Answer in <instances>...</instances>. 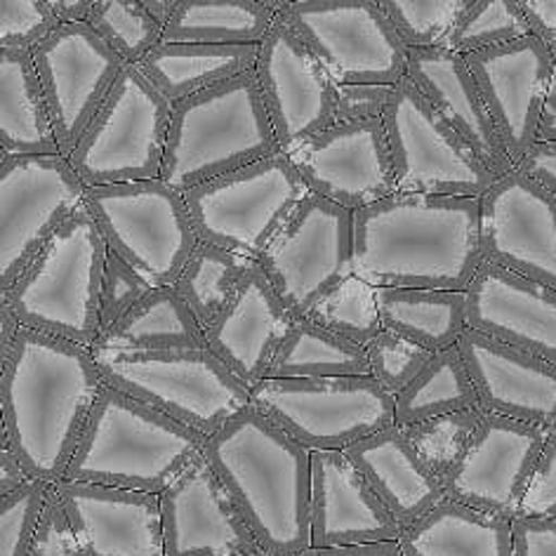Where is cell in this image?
I'll list each match as a JSON object with an SVG mask.
<instances>
[{
	"label": "cell",
	"mask_w": 556,
	"mask_h": 556,
	"mask_svg": "<svg viewBox=\"0 0 556 556\" xmlns=\"http://www.w3.org/2000/svg\"><path fill=\"white\" fill-rule=\"evenodd\" d=\"M102 382L88 346L22 328L0 361V443L20 457L31 479L64 481Z\"/></svg>",
	"instance_id": "1"
},
{
	"label": "cell",
	"mask_w": 556,
	"mask_h": 556,
	"mask_svg": "<svg viewBox=\"0 0 556 556\" xmlns=\"http://www.w3.org/2000/svg\"><path fill=\"white\" fill-rule=\"evenodd\" d=\"M481 264L479 199L396 191L354 213V276L372 288L465 293Z\"/></svg>",
	"instance_id": "2"
},
{
	"label": "cell",
	"mask_w": 556,
	"mask_h": 556,
	"mask_svg": "<svg viewBox=\"0 0 556 556\" xmlns=\"http://www.w3.org/2000/svg\"><path fill=\"white\" fill-rule=\"evenodd\" d=\"M203 453L264 552L312 549V453L302 443L250 403L205 441Z\"/></svg>",
	"instance_id": "3"
},
{
	"label": "cell",
	"mask_w": 556,
	"mask_h": 556,
	"mask_svg": "<svg viewBox=\"0 0 556 556\" xmlns=\"http://www.w3.org/2000/svg\"><path fill=\"white\" fill-rule=\"evenodd\" d=\"M203 448L193 429L102 382L64 481L161 495Z\"/></svg>",
	"instance_id": "4"
},
{
	"label": "cell",
	"mask_w": 556,
	"mask_h": 556,
	"mask_svg": "<svg viewBox=\"0 0 556 556\" xmlns=\"http://www.w3.org/2000/svg\"><path fill=\"white\" fill-rule=\"evenodd\" d=\"M281 154L253 72L173 104L161 182L187 193Z\"/></svg>",
	"instance_id": "5"
},
{
	"label": "cell",
	"mask_w": 556,
	"mask_h": 556,
	"mask_svg": "<svg viewBox=\"0 0 556 556\" xmlns=\"http://www.w3.org/2000/svg\"><path fill=\"white\" fill-rule=\"evenodd\" d=\"M109 248L86 205L52 233L0 302L24 328L92 350L102 336L100 304Z\"/></svg>",
	"instance_id": "6"
},
{
	"label": "cell",
	"mask_w": 556,
	"mask_h": 556,
	"mask_svg": "<svg viewBox=\"0 0 556 556\" xmlns=\"http://www.w3.org/2000/svg\"><path fill=\"white\" fill-rule=\"evenodd\" d=\"M104 382L149 403L205 441L250 406V389L211 350L94 354Z\"/></svg>",
	"instance_id": "7"
},
{
	"label": "cell",
	"mask_w": 556,
	"mask_h": 556,
	"mask_svg": "<svg viewBox=\"0 0 556 556\" xmlns=\"http://www.w3.org/2000/svg\"><path fill=\"white\" fill-rule=\"evenodd\" d=\"M250 403L309 453H344L396 427V401L372 378L262 380Z\"/></svg>",
	"instance_id": "8"
},
{
	"label": "cell",
	"mask_w": 556,
	"mask_h": 556,
	"mask_svg": "<svg viewBox=\"0 0 556 556\" xmlns=\"http://www.w3.org/2000/svg\"><path fill=\"white\" fill-rule=\"evenodd\" d=\"M309 189L286 154L217 177L185 193L199 241L257 262Z\"/></svg>",
	"instance_id": "9"
},
{
	"label": "cell",
	"mask_w": 556,
	"mask_h": 556,
	"mask_svg": "<svg viewBox=\"0 0 556 556\" xmlns=\"http://www.w3.org/2000/svg\"><path fill=\"white\" fill-rule=\"evenodd\" d=\"M83 205L111 253L128 262L151 288L175 286L199 245L185 193L161 179L90 187Z\"/></svg>",
	"instance_id": "10"
},
{
	"label": "cell",
	"mask_w": 556,
	"mask_h": 556,
	"mask_svg": "<svg viewBox=\"0 0 556 556\" xmlns=\"http://www.w3.org/2000/svg\"><path fill=\"white\" fill-rule=\"evenodd\" d=\"M170 118L173 104L137 66L125 64L68 163L88 189L159 179Z\"/></svg>",
	"instance_id": "11"
},
{
	"label": "cell",
	"mask_w": 556,
	"mask_h": 556,
	"mask_svg": "<svg viewBox=\"0 0 556 556\" xmlns=\"http://www.w3.org/2000/svg\"><path fill=\"white\" fill-rule=\"evenodd\" d=\"M293 318L354 276V213L309 191L255 262Z\"/></svg>",
	"instance_id": "12"
},
{
	"label": "cell",
	"mask_w": 556,
	"mask_h": 556,
	"mask_svg": "<svg viewBox=\"0 0 556 556\" xmlns=\"http://www.w3.org/2000/svg\"><path fill=\"white\" fill-rule=\"evenodd\" d=\"M278 15L336 83L394 88L408 74V48L380 0H278Z\"/></svg>",
	"instance_id": "13"
},
{
	"label": "cell",
	"mask_w": 556,
	"mask_h": 556,
	"mask_svg": "<svg viewBox=\"0 0 556 556\" xmlns=\"http://www.w3.org/2000/svg\"><path fill=\"white\" fill-rule=\"evenodd\" d=\"M382 121L401 193L481 199L497 182L408 76L394 86Z\"/></svg>",
	"instance_id": "14"
},
{
	"label": "cell",
	"mask_w": 556,
	"mask_h": 556,
	"mask_svg": "<svg viewBox=\"0 0 556 556\" xmlns=\"http://www.w3.org/2000/svg\"><path fill=\"white\" fill-rule=\"evenodd\" d=\"M86 191L64 156H0V293L17 283Z\"/></svg>",
	"instance_id": "15"
},
{
	"label": "cell",
	"mask_w": 556,
	"mask_h": 556,
	"mask_svg": "<svg viewBox=\"0 0 556 556\" xmlns=\"http://www.w3.org/2000/svg\"><path fill=\"white\" fill-rule=\"evenodd\" d=\"M60 154L68 159L114 90L123 60L90 24H62L31 50Z\"/></svg>",
	"instance_id": "16"
},
{
	"label": "cell",
	"mask_w": 556,
	"mask_h": 556,
	"mask_svg": "<svg viewBox=\"0 0 556 556\" xmlns=\"http://www.w3.org/2000/svg\"><path fill=\"white\" fill-rule=\"evenodd\" d=\"M255 76L281 154L336 125V80L281 15L262 38Z\"/></svg>",
	"instance_id": "17"
},
{
	"label": "cell",
	"mask_w": 556,
	"mask_h": 556,
	"mask_svg": "<svg viewBox=\"0 0 556 556\" xmlns=\"http://www.w3.org/2000/svg\"><path fill=\"white\" fill-rule=\"evenodd\" d=\"M549 429L483 413L467 451L443 479L453 503L514 519L531 485Z\"/></svg>",
	"instance_id": "18"
},
{
	"label": "cell",
	"mask_w": 556,
	"mask_h": 556,
	"mask_svg": "<svg viewBox=\"0 0 556 556\" xmlns=\"http://www.w3.org/2000/svg\"><path fill=\"white\" fill-rule=\"evenodd\" d=\"M483 262L556 290V197L514 170L479 199Z\"/></svg>",
	"instance_id": "19"
},
{
	"label": "cell",
	"mask_w": 556,
	"mask_h": 556,
	"mask_svg": "<svg viewBox=\"0 0 556 556\" xmlns=\"http://www.w3.org/2000/svg\"><path fill=\"white\" fill-rule=\"evenodd\" d=\"M290 159L309 191L352 213L399 191L382 118L330 125Z\"/></svg>",
	"instance_id": "20"
},
{
	"label": "cell",
	"mask_w": 556,
	"mask_h": 556,
	"mask_svg": "<svg viewBox=\"0 0 556 556\" xmlns=\"http://www.w3.org/2000/svg\"><path fill=\"white\" fill-rule=\"evenodd\" d=\"M159 500L165 556H239L262 549L205 453Z\"/></svg>",
	"instance_id": "21"
},
{
	"label": "cell",
	"mask_w": 556,
	"mask_h": 556,
	"mask_svg": "<svg viewBox=\"0 0 556 556\" xmlns=\"http://www.w3.org/2000/svg\"><path fill=\"white\" fill-rule=\"evenodd\" d=\"M481 100L503 137L514 168L538 144V125L545 106L554 58L535 36L467 54Z\"/></svg>",
	"instance_id": "22"
},
{
	"label": "cell",
	"mask_w": 556,
	"mask_h": 556,
	"mask_svg": "<svg viewBox=\"0 0 556 556\" xmlns=\"http://www.w3.org/2000/svg\"><path fill=\"white\" fill-rule=\"evenodd\" d=\"M465 298L471 330L556 366V290L483 262Z\"/></svg>",
	"instance_id": "23"
},
{
	"label": "cell",
	"mask_w": 556,
	"mask_h": 556,
	"mask_svg": "<svg viewBox=\"0 0 556 556\" xmlns=\"http://www.w3.org/2000/svg\"><path fill=\"white\" fill-rule=\"evenodd\" d=\"M483 413L556 427V366L467 328L457 342Z\"/></svg>",
	"instance_id": "24"
},
{
	"label": "cell",
	"mask_w": 556,
	"mask_h": 556,
	"mask_svg": "<svg viewBox=\"0 0 556 556\" xmlns=\"http://www.w3.org/2000/svg\"><path fill=\"white\" fill-rule=\"evenodd\" d=\"M54 489L83 556H165L159 495L74 481Z\"/></svg>",
	"instance_id": "25"
},
{
	"label": "cell",
	"mask_w": 556,
	"mask_h": 556,
	"mask_svg": "<svg viewBox=\"0 0 556 556\" xmlns=\"http://www.w3.org/2000/svg\"><path fill=\"white\" fill-rule=\"evenodd\" d=\"M312 549L399 542L401 526L350 457L312 453Z\"/></svg>",
	"instance_id": "26"
},
{
	"label": "cell",
	"mask_w": 556,
	"mask_h": 556,
	"mask_svg": "<svg viewBox=\"0 0 556 556\" xmlns=\"http://www.w3.org/2000/svg\"><path fill=\"white\" fill-rule=\"evenodd\" d=\"M290 324L293 316L253 262L225 312L205 328V344L236 378L253 389L267 380Z\"/></svg>",
	"instance_id": "27"
},
{
	"label": "cell",
	"mask_w": 556,
	"mask_h": 556,
	"mask_svg": "<svg viewBox=\"0 0 556 556\" xmlns=\"http://www.w3.org/2000/svg\"><path fill=\"white\" fill-rule=\"evenodd\" d=\"M439 114L451 123L495 179L511 175L514 163L485 109L477 80L463 54L446 48L408 50V74Z\"/></svg>",
	"instance_id": "28"
},
{
	"label": "cell",
	"mask_w": 556,
	"mask_h": 556,
	"mask_svg": "<svg viewBox=\"0 0 556 556\" xmlns=\"http://www.w3.org/2000/svg\"><path fill=\"white\" fill-rule=\"evenodd\" d=\"M344 455L392 511L401 531L420 521L446 497L443 481L425 465L401 427L358 441Z\"/></svg>",
	"instance_id": "29"
},
{
	"label": "cell",
	"mask_w": 556,
	"mask_h": 556,
	"mask_svg": "<svg viewBox=\"0 0 556 556\" xmlns=\"http://www.w3.org/2000/svg\"><path fill=\"white\" fill-rule=\"evenodd\" d=\"M0 156H62L31 52L0 48Z\"/></svg>",
	"instance_id": "30"
},
{
	"label": "cell",
	"mask_w": 556,
	"mask_h": 556,
	"mask_svg": "<svg viewBox=\"0 0 556 556\" xmlns=\"http://www.w3.org/2000/svg\"><path fill=\"white\" fill-rule=\"evenodd\" d=\"M403 556H514L511 521L443 497L420 521L403 528Z\"/></svg>",
	"instance_id": "31"
},
{
	"label": "cell",
	"mask_w": 556,
	"mask_h": 556,
	"mask_svg": "<svg viewBox=\"0 0 556 556\" xmlns=\"http://www.w3.org/2000/svg\"><path fill=\"white\" fill-rule=\"evenodd\" d=\"M170 350H207L205 330L175 286H159L102 332L92 354Z\"/></svg>",
	"instance_id": "32"
},
{
	"label": "cell",
	"mask_w": 556,
	"mask_h": 556,
	"mask_svg": "<svg viewBox=\"0 0 556 556\" xmlns=\"http://www.w3.org/2000/svg\"><path fill=\"white\" fill-rule=\"evenodd\" d=\"M260 46H187L161 43L137 68L165 100L177 104L187 97L253 72Z\"/></svg>",
	"instance_id": "33"
},
{
	"label": "cell",
	"mask_w": 556,
	"mask_h": 556,
	"mask_svg": "<svg viewBox=\"0 0 556 556\" xmlns=\"http://www.w3.org/2000/svg\"><path fill=\"white\" fill-rule=\"evenodd\" d=\"M382 328L429 352L451 350L465 336L467 298L455 290L375 288Z\"/></svg>",
	"instance_id": "34"
},
{
	"label": "cell",
	"mask_w": 556,
	"mask_h": 556,
	"mask_svg": "<svg viewBox=\"0 0 556 556\" xmlns=\"http://www.w3.org/2000/svg\"><path fill=\"white\" fill-rule=\"evenodd\" d=\"M278 15V0H177L163 43L260 46Z\"/></svg>",
	"instance_id": "35"
},
{
	"label": "cell",
	"mask_w": 556,
	"mask_h": 556,
	"mask_svg": "<svg viewBox=\"0 0 556 556\" xmlns=\"http://www.w3.org/2000/svg\"><path fill=\"white\" fill-rule=\"evenodd\" d=\"M370 375L366 346L304 318H293L271 361L267 380H332Z\"/></svg>",
	"instance_id": "36"
},
{
	"label": "cell",
	"mask_w": 556,
	"mask_h": 556,
	"mask_svg": "<svg viewBox=\"0 0 556 556\" xmlns=\"http://www.w3.org/2000/svg\"><path fill=\"white\" fill-rule=\"evenodd\" d=\"M396 427L408 429L441 415L479 410L475 382L465 366L460 346L434 354L422 372L394 396Z\"/></svg>",
	"instance_id": "37"
},
{
	"label": "cell",
	"mask_w": 556,
	"mask_h": 556,
	"mask_svg": "<svg viewBox=\"0 0 556 556\" xmlns=\"http://www.w3.org/2000/svg\"><path fill=\"white\" fill-rule=\"evenodd\" d=\"M250 264L253 262L229 253L225 248L199 241L177 278L175 290L187 302L203 330L225 312Z\"/></svg>",
	"instance_id": "38"
},
{
	"label": "cell",
	"mask_w": 556,
	"mask_h": 556,
	"mask_svg": "<svg viewBox=\"0 0 556 556\" xmlns=\"http://www.w3.org/2000/svg\"><path fill=\"white\" fill-rule=\"evenodd\" d=\"M88 24L123 64L137 66L163 43V26L147 10L144 0H94Z\"/></svg>",
	"instance_id": "39"
},
{
	"label": "cell",
	"mask_w": 556,
	"mask_h": 556,
	"mask_svg": "<svg viewBox=\"0 0 556 556\" xmlns=\"http://www.w3.org/2000/svg\"><path fill=\"white\" fill-rule=\"evenodd\" d=\"M304 321L326 328L361 346H368L382 330L375 288L361 281L358 276H352L350 281H344L340 288L332 290L326 300L318 302L304 316Z\"/></svg>",
	"instance_id": "40"
},
{
	"label": "cell",
	"mask_w": 556,
	"mask_h": 556,
	"mask_svg": "<svg viewBox=\"0 0 556 556\" xmlns=\"http://www.w3.org/2000/svg\"><path fill=\"white\" fill-rule=\"evenodd\" d=\"M531 36L517 0H469L443 48L455 54H475Z\"/></svg>",
	"instance_id": "41"
},
{
	"label": "cell",
	"mask_w": 556,
	"mask_h": 556,
	"mask_svg": "<svg viewBox=\"0 0 556 556\" xmlns=\"http://www.w3.org/2000/svg\"><path fill=\"white\" fill-rule=\"evenodd\" d=\"M384 17L408 50L443 48L469 0H380Z\"/></svg>",
	"instance_id": "42"
},
{
	"label": "cell",
	"mask_w": 556,
	"mask_h": 556,
	"mask_svg": "<svg viewBox=\"0 0 556 556\" xmlns=\"http://www.w3.org/2000/svg\"><path fill=\"white\" fill-rule=\"evenodd\" d=\"M481 420L483 410L479 408L432 417V420L403 429V432L408 434L410 443L415 446L417 455L425 460V465L443 481L467 451Z\"/></svg>",
	"instance_id": "43"
},
{
	"label": "cell",
	"mask_w": 556,
	"mask_h": 556,
	"mask_svg": "<svg viewBox=\"0 0 556 556\" xmlns=\"http://www.w3.org/2000/svg\"><path fill=\"white\" fill-rule=\"evenodd\" d=\"M52 485L29 479L22 489L0 497V556H29Z\"/></svg>",
	"instance_id": "44"
},
{
	"label": "cell",
	"mask_w": 556,
	"mask_h": 556,
	"mask_svg": "<svg viewBox=\"0 0 556 556\" xmlns=\"http://www.w3.org/2000/svg\"><path fill=\"white\" fill-rule=\"evenodd\" d=\"M366 352L370 375L392 396L401 394L422 372L429 361L434 358V352H429L425 346L401 338L399 332L387 328H382L380 336L366 346Z\"/></svg>",
	"instance_id": "45"
},
{
	"label": "cell",
	"mask_w": 556,
	"mask_h": 556,
	"mask_svg": "<svg viewBox=\"0 0 556 556\" xmlns=\"http://www.w3.org/2000/svg\"><path fill=\"white\" fill-rule=\"evenodd\" d=\"M58 29L50 0H0V48L31 52Z\"/></svg>",
	"instance_id": "46"
},
{
	"label": "cell",
	"mask_w": 556,
	"mask_h": 556,
	"mask_svg": "<svg viewBox=\"0 0 556 556\" xmlns=\"http://www.w3.org/2000/svg\"><path fill=\"white\" fill-rule=\"evenodd\" d=\"M151 290V286L139 276L128 262L116 253L106 255L104 281H102V304H100V324L102 332L114 326L121 316L128 314L135 304Z\"/></svg>",
	"instance_id": "47"
},
{
	"label": "cell",
	"mask_w": 556,
	"mask_h": 556,
	"mask_svg": "<svg viewBox=\"0 0 556 556\" xmlns=\"http://www.w3.org/2000/svg\"><path fill=\"white\" fill-rule=\"evenodd\" d=\"M29 556H83L58 489H50Z\"/></svg>",
	"instance_id": "48"
},
{
	"label": "cell",
	"mask_w": 556,
	"mask_h": 556,
	"mask_svg": "<svg viewBox=\"0 0 556 556\" xmlns=\"http://www.w3.org/2000/svg\"><path fill=\"white\" fill-rule=\"evenodd\" d=\"M519 514L556 519V427L547 432V441L542 446L538 467L533 471V479L531 485H528Z\"/></svg>",
	"instance_id": "49"
},
{
	"label": "cell",
	"mask_w": 556,
	"mask_h": 556,
	"mask_svg": "<svg viewBox=\"0 0 556 556\" xmlns=\"http://www.w3.org/2000/svg\"><path fill=\"white\" fill-rule=\"evenodd\" d=\"M392 86L336 83V123H358L382 118L392 100Z\"/></svg>",
	"instance_id": "50"
},
{
	"label": "cell",
	"mask_w": 556,
	"mask_h": 556,
	"mask_svg": "<svg viewBox=\"0 0 556 556\" xmlns=\"http://www.w3.org/2000/svg\"><path fill=\"white\" fill-rule=\"evenodd\" d=\"M514 556H556V519L526 517L511 519Z\"/></svg>",
	"instance_id": "51"
},
{
	"label": "cell",
	"mask_w": 556,
	"mask_h": 556,
	"mask_svg": "<svg viewBox=\"0 0 556 556\" xmlns=\"http://www.w3.org/2000/svg\"><path fill=\"white\" fill-rule=\"evenodd\" d=\"M531 36L552 48L556 43V0H517Z\"/></svg>",
	"instance_id": "52"
},
{
	"label": "cell",
	"mask_w": 556,
	"mask_h": 556,
	"mask_svg": "<svg viewBox=\"0 0 556 556\" xmlns=\"http://www.w3.org/2000/svg\"><path fill=\"white\" fill-rule=\"evenodd\" d=\"M517 170L535 179L538 185L549 189L556 197V142H538L528 151Z\"/></svg>",
	"instance_id": "53"
},
{
	"label": "cell",
	"mask_w": 556,
	"mask_h": 556,
	"mask_svg": "<svg viewBox=\"0 0 556 556\" xmlns=\"http://www.w3.org/2000/svg\"><path fill=\"white\" fill-rule=\"evenodd\" d=\"M31 477L26 475L20 457L12 453L5 443H0V497L15 493Z\"/></svg>",
	"instance_id": "54"
},
{
	"label": "cell",
	"mask_w": 556,
	"mask_h": 556,
	"mask_svg": "<svg viewBox=\"0 0 556 556\" xmlns=\"http://www.w3.org/2000/svg\"><path fill=\"white\" fill-rule=\"evenodd\" d=\"M50 8L62 24H88L94 0H50Z\"/></svg>",
	"instance_id": "55"
},
{
	"label": "cell",
	"mask_w": 556,
	"mask_h": 556,
	"mask_svg": "<svg viewBox=\"0 0 556 556\" xmlns=\"http://www.w3.org/2000/svg\"><path fill=\"white\" fill-rule=\"evenodd\" d=\"M538 142H556V64L549 78L545 106H542V116L538 125Z\"/></svg>",
	"instance_id": "56"
},
{
	"label": "cell",
	"mask_w": 556,
	"mask_h": 556,
	"mask_svg": "<svg viewBox=\"0 0 556 556\" xmlns=\"http://www.w3.org/2000/svg\"><path fill=\"white\" fill-rule=\"evenodd\" d=\"M22 328L24 326L20 324L15 312L10 309V304L0 302V361H3L12 352V346H15Z\"/></svg>",
	"instance_id": "57"
},
{
	"label": "cell",
	"mask_w": 556,
	"mask_h": 556,
	"mask_svg": "<svg viewBox=\"0 0 556 556\" xmlns=\"http://www.w3.org/2000/svg\"><path fill=\"white\" fill-rule=\"evenodd\" d=\"M318 556H403V552L399 542H372V545L321 549Z\"/></svg>",
	"instance_id": "58"
},
{
	"label": "cell",
	"mask_w": 556,
	"mask_h": 556,
	"mask_svg": "<svg viewBox=\"0 0 556 556\" xmlns=\"http://www.w3.org/2000/svg\"><path fill=\"white\" fill-rule=\"evenodd\" d=\"M144 5H147L151 15H154V20L165 29V26H168V22L175 15L177 0H144Z\"/></svg>",
	"instance_id": "59"
},
{
	"label": "cell",
	"mask_w": 556,
	"mask_h": 556,
	"mask_svg": "<svg viewBox=\"0 0 556 556\" xmlns=\"http://www.w3.org/2000/svg\"><path fill=\"white\" fill-rule=\"evenodd\" d=\"M239 556H274V554H269V552L260 549V552H253V554H239Z\"/></svg>",
	"instance_id": "60"
},
{
	"label": "cell",
	"mask_w": 556,
	"mask_h": 556,
	"mask_svg": "<svg viewBox=\"0 0 556 556\" xmlns=\"http://www.w3.org/2000/svg\"><path fill=\"white\" fill-rule=\"evenodd\" d=\"M295 556H318V552L316 549H304V552H300Z\"/></svg>",
	"instance_id": "61"
},
{
	"label": "cell",
	"mask_w": 556,
	"mask_h": 556,
	"mask_svg": "<svg viewBox=\"0 0 556 556\" xmlns=\"http://www.w3.org/2000/svg\"><path fill=\"white\" fill-rule=\"evenodd\" d=\"M549 52H552V58H554V64H556V43L549 48Z\"/></svg>",
	"instance_id": "62"
}]
</instances>
